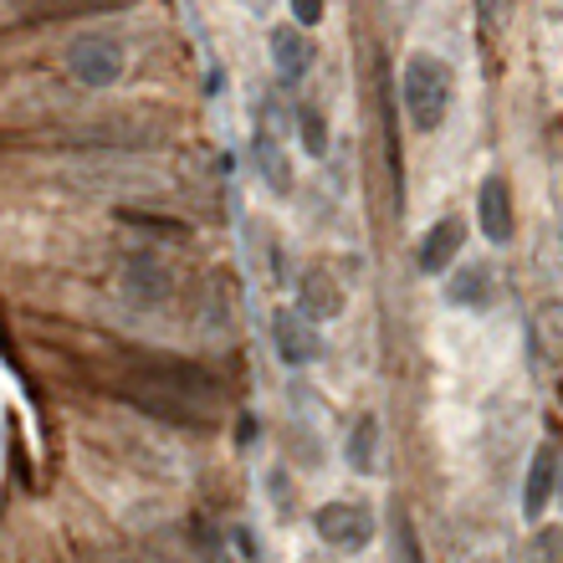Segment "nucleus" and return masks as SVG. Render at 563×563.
Returning <instances> with one entry per match:
<instances>
[{"instance_id": "nucleus-13", "label": "nucleus", "mask_w": 563, "mask_h": 563, "mask_svg": "<svg viewBox=\"0 0 563 563\" xmlns=\"http://www.w3.org/2000/svg\"><path fill=\"white\" fill-rule=\"evenodd\" d=\"M343 456H349V466L364 476L379 472V420L364 416L354 420V430H349V441H343Z\"/></svg>"}, {"instance_id": "nucleus-4", "label": "nucleus", "mask_w": 563, "mask_h": 563, "mask_svg": "<svg viewBox=\"0 0 563 563\" xmlns=\"http://www.w3.org/2000/svg\"><path fill=\"white\" fill-rule=\"evenodd\" d=\"M318 538H323L328 549L339 553H364L374 543V512L354 497H343V503H323L318 507Z\"/></svg>"}, {"instance_id": "nucleus-19", "label": "nucleus", "mask_w": 563, "mask_h": 563, "mask_svg": "<svg viewBox=\"0 0 563 563\" xmlns=\"http://www.w3.org/2000/svg\"><path fill=\"white\" fill-rule=\"evenodd\" d=\"M292 15L297 26H318L323 21V0H292Z\"/></svg>"}, {"instance_id": "nucleus-6", "label": "nucleus", "mask_w": 563, "mask_h": 563, "mask_svg": "<svg viewBox=\"0 0 563 563\" xmlns=\"http://www.w3.org/2000/svg\"><path fill=\"white\" fill-rule=\"evenodd\" d=\"M343 282L333 277V272H323V267H312V272H302V282H297V312L302 318H312V323H328V318H339L343 312Z\"/></svg>"}, {"instance_id": "nucleus-11", "label": "nucleus", "mask_w": 563, "mask_h": 563, "mask_svg": "<svg viewBox=\"0 0 563 563\" xmlns=\"http://www.w3.org/2000/svg\"><path fill=\"white\" fill-rule=\"evenodd\" d=\"M272 62H277L282 82H302L312 67V42L297 26H277L272 31Z\"/></svg>"}, {"instance_id": "nucleus-16", "label": "nucleus", "mask_w": 563, "mask_h": 563, "mask_svg": "<svg viewBox=\"0 0 563 563\" xmlns=\"http://www.w3.org/2000/svg\"><path fill=\"white\" fill-rule=\"evenodd\" d=\"M522 563H563V528H538L522 549Z\"/></svg>"}, {"instance_id": "nucleus-5", "label": "nucleus", "mask_w": 563, "mask_h": 563, "mask_svg": "<svg viewBox=\"0 0 563 563\" xmlns=\"http://www.w3.org/2000/svg\"><path fill=\"white\" fill-rule=\"evenodd\" d=\"M461 246H466V221H461V216H441V221L420 236V252H416L420 277H441V272H451L456 267V256H461Z\"/></svg>"}, {"instance_id": "nucleus-8", "label": "nucleus", "mask_w": 563, "mask_h": 563, "mask_svg": "<svg viewBox=\"0 0 563 563\" xmlns=\"http://www.w3.org/2000/svg\"><path fill=\"white\" fill-rule=\"evenodd\" d=\"M272 333H277V354L282 364H292V369H302V364H312L318 358V328H312V318H302V312L282 308L277 318H272Z\"/></svg>"}, {"instance_id": "nucleus-18", "label": "nucleus", "mask_w": 563, "mask_h": 563, "mask_svg": "<svg viewBox=\"0 0 563 563\" xmlns=\"http://www.w3.org/2000/svg\"><path fill=\"white\" fill-rule=\"evenodd\" d=\"M395 553H400V563H426L420 559V543H416V528H410L405 512H395Z\"/></svg>"}, {"instance_id": "nucleus-7", "label": "nucleus", "mask_w": 563, "mask_h": 563, "mask_svg": "<svg viewBox=\"0 0 563 563\" xmlns=\"http://www.w3.org/2000/svg\"><path fill=\"white\" fill-rule=\"evenodd\" d=\"M123 292H129V302H139V308H159L164 297H169V272H164V262L154 252H134L129 262H123Z\"/></svg>"}, {"instance_id": "nucleus-12", "label": "nucleus", "mask_w": 563, "mask_h": 563, "mask_svg": "<svg viewBox=\"0 0 563 563\" xmlns=\"http://www.w3.org/2000/svg\"><path fill=\"white\" fill-rule=\"evenodd\" d=\"M445 302H451V308L482 312L492 302V272L487 267H456L451 282H445Z\"/></svg>"}, {"instance_id": "nucleus-20", "label": "nucleus", "mask_w": 563, "mask_h": 563, "mask_svg": "<svg viewBox=\"0 0 563 563\" xmlns=\"http://www.w3.org/2000/svg\"><path fill=\"white\" fill-rule=\"evenodd\" d=\"M487 5H492V0H487Z\"/></svg>"}, {"instance_id": "nucleus-9", "label": "nucleus", "mask_w": 563, "mask_h": 563, "mask_svg": "<svg viewBox=\"0 0 563 563\" xmlns=\"http://www.w3.org/2000/svg\"><path fill=\"white\" fill-rule=\"evenodd\" d=\"M553 487H559V445H538L533 466H528V482H522V518L528 522L543 518Z\"/></svg>"}, {"instance_id": "nucleus-14", "label": "nucleus", "mask_w": 563, "mask_h": 563, "mask_svg": "<svg viewBox=\"0 0 563 563\" xmlns=\"http://www.w3.org/2000/svg\"><path fill=\"white\" fill-rule=\"evenodd\" d=\"M252 159H256V169H262V179H267L272 195H287V190H292V169H287V154L277 148V139H272L267 129L252 139Z\"/></svg>"}, {"instance_id": "nucleus-1", "label": "nucleus", "mask_w": 563, "mask_h": 563, "mask_svg": "<svg viewBox=\"0 0 563 563\" xmlns=\"http://www.w3.org/2000/svg\"><path fill=\"white\" fill-rule=\"evenodd\" d=\"M129 400L139 410L159 420H179V426H206L210 400H216V385H210L200 369H185V364H169V358H154L134 374L129 385Z\"/></svg>"}, {"instance_id": "nucleus-2", "label": "nucleus", "mask_w": 563, "mask_h": 563, "mask_svg": "<svg viewBox=\"0 0 563 563\" xmlns=\"http://www.w3.org/2000/svg\"><path fill=\"white\" fill-rule=\"evenodd\" d=\"M400 98H405V113H410V123H416L420 134H435L445 123V108H451V73H445V62L416 52L400 73Z\"/></svg>"}, {"instance_id": "nucleus-15", "label": "nucleus", "mask_w": 563, "mask_h": 563, "mask_svg": "<svg viewBox=\"0 0 563 563\" xmlns=\"http://www.w3.org/2000/svg\"><path fill=\"white\" fill-rule=\"evenodd\" d=\"M21 15H82V11H103V5H119V0H11Z\"/></svg>"}, {"instance_id": "nucleus-17", "label": "nucleus", "mask_w": 563, "mask_h": 563, "mask_svg": "<svg viewBox=\"0 0 563 563\" xmlns=\"http://www.w3.org/2000/svg\"><path fill=\"white\" fill-rule=\"evenodd\" d=\"M297 134H302V148H308L312 159H323L328 154V129H323V119H318L312 108H297Z\"/></svg>"}, {"instance_id": "nucleus-3", "label": "nucleus", "mask_w": 563, "mask_h": 563, "mask_svg": "<svg viewBox=\"0 0 563 563\" xmlns=\"http://www.w3.org/2000/svg\"><path fill=\"white\" fill-rule=\"evenodd\" d=\"M67 73L82 82V88H113L123 77V46L113 42V36H103V31H92V36H77L73 46H67Z\"/></svg>"}, {"instance_id": "nucleus-10", "label": "nucleus", "mask_w": 563, "mask_h": 563, "mask_svg": "<svg viewBox=\"0 0 563 563\" xmlns=\"http://www.w3.org/2000/svg\"><path fill=\"white\" fill-rule=\"evenodd\" d=\"M476 216H482V231H487L492 246H507V241H512V195H507V179L503 175L482 179Z\"/></svg>"}]
</instances>
